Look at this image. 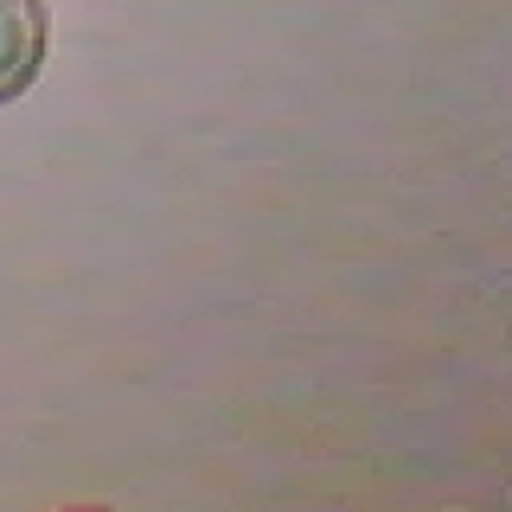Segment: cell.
Returning a JSON list of instances; mask_svg holds the SVG:
<instances>
[{
    "label": "cell",
    "instance_id": "1",
    "mask_svg": "<svg viewBox=\"0 0 512 512\" xmlns=\"http://www.w3.org/2000/svg\"><path fill=\"white\" fill-rule=\"evenodd\" d=\"M48 56V4L0 0V104L20 100L44 72Z\"/></svg>",
    "mask_w": 512,
    "mask_h": 512
}]
</instances>
